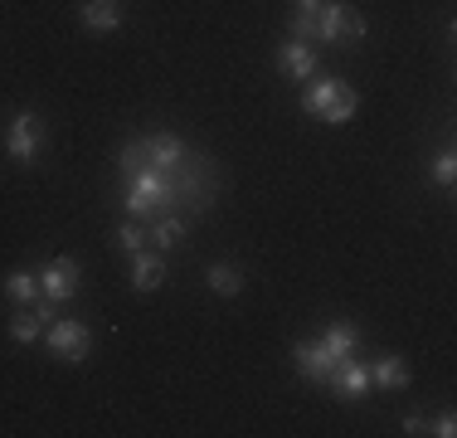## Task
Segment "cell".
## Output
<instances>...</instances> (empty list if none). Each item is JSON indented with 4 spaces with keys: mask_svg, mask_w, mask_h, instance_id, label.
<instances>
[{
    "mask_svg": "<svg viewBox=\"0 0 457 438\" xmlns=\"http://www.w3.org/2000/svg\"><path fill=\"white\" fill-rule=\"evenodd\" d=\"M117 175H122V205L132 219H156L166 210H210L214 190H220V171H214L210 156L190 151L180 166H151L137 151V141H127L117 151Z\"/></svg>",
    "mask_w": 457,
    "mask_h": 438,
    "instance_id": "1",
    "label": "cell"
},
{
    "mask_svg": "<svg viewBox=\"0 0 457 438\" xmlns=\"http://www.w3.org/2000/svg\"><path fill=\"white\" fill-rule=\"evenodd\" d=\"M302 113L317 117V122H326V127H345L355 113H361V93L345 88L341 79L307 83V88H302Z\"/></svg>",
    "mask_w": 457,
    "mask_h": 438,
    "instance_id": "2",
    "label": "cell"
},
{
    "mask_svg": "<svg viewBox=\"0 0 457 438\" xmlns=\"http://www.w3.org/2000/svg\"><path fill=\"white\" fill-rule=\"evenodd\" d=\"M39 147H45V117H39L35 107H20L5 127V156L15 161V166H35Z\"/></svg>",
    "mask_w": 457,
    "mask_h": 438,
    "instance_id": "3",
    "label": "cell"
},
{
    "mask_svg": "<svg viewBox=\"0 0 457 438\" xmlns=\"http://www.w3.org/2000/svg\"><path fill=\"white\" fill-rule=\"evenodd\" d=\"M312 39H326V44H361V39H365V15L345 10L341 0H326L317 15H312Z\"/></svg>",
    "mask_w": 457,
    "mask_h": 438,
    "instance_id": "4",
    "label": "cell"
},
{
    "mask_svg": "<svg viewBox=\"0 0 457 438\" xmlns=\"http://www.w3.org/2000/svg\"><path fill=\"white\" fill-rule=\"evenodd\" d=\"M45 350L63 366H83L93 356V332L83 322H49L45 326Z\"/></svg>",
    "mask_w": 457,
    "mask_h": 438,
    "instance_id": "5",
    "label": "cell"
},
{
    "mask_svg": "<svg viewBox=\"0 0 457 438\" xmlns=\"http://www.w3.org/2000/svg\"><path fill=\"white\" fill-rule=\"evenodd\" d=\"M83 288V268H79V258H69V254H59V258H49L45 268H39V292L59 307V302H69L73 292Z\"/></svg>",
    "mask_w": 457,
    "mask_h": 438,
    "instance_id": "6",
    "label": "cell"
},
{
    "mask_svg": "<svg viewBox=\"0 0 457 438\" xmlns=\"http://www.w3.org/2000/svg\"><path fill=\"white\" fill-rule=\"evenodd\" d=\"M326 385H331L336 400H345V404H355V400H365L370 394V370H365V360H341V366L326 375Z\"/></svg>",
    "mask_w": 457,
    "mask_h": 438,
    "instance_id": "7",
    "label": "cell"
},
{
    "mask_svg": "<svg viewBox=\"0 0 457 438\" xmlns=\"http://www.w3.org/2000/svg\"><path fill=\"white\" fill-rule=\"evenodd\" d=\"M278 69L292 73L297 83H312V73L321 69V59H317V49H312L307 39H287V44L278 49Z\"/></svg>",
    "mask_w": 457,
    "mask_h": 438,
    "instance_id": "8",
    "label": "cell"
},
{
    "mask_svg": "<svg viewBox=\"0 0 457 438\" xmlns=\"http://www.w3.org/2000/svg\"><path fill=\"white\" fill-rule=\"evenodd\" d=\"M79 20H83V29H93V35H107V29H122L127 5L122 0H83Z\"/></svg>",
    "mask_w": 457,
    "mask_h": 438,
    "instance_id": "9",
    "label": "cell"
},
{
    "mask_svg": "<svg viewBox=\"0 0 457 438\" xmlns=\"http://www.w3.org/2000/svg\"><path fill=\"white\" fill-rule=\"evenodd\" d=\"M370 370V390H409V360L404 356H395V350H389V356H379L375 366H365Z\"/></svg>",
    "mask_w": 457,
    "mask_h": 438,
    "instance_id": "10",
    "label": "cell"
},
{
    "mask_svg": "<svg viewBox=\"0 0 457 438\" xmlns=\"http://www.w3.org/2000/svg\"><path fill=\"white\" fill-rule=\"evenodd\" d=\"M161 282H166V258L146 244L141 254H132V292H156Z\"/></svg>",
    "mask_w": 457,
    "mask_h": 438,
    "instance_id": "11",
    "label": "cell"
},
{
    "mask_svg": "<svg viewBox=\"0 0 457 438\" xmlns=\"http://www.w3.org/2000/svg\"><path fill=\"white\" fill-rule=\"evenodd\" d=\"M146 234H151V248H156V254H166V248H176L180 239H185V215H176V210L156 215Z\"/></svg>",
    "mask_w": 457,
    "mask_h": 438,
    "instance_id": "12",
    "label": "cell"
},
{
    "mask_svg": "<svg viewBox=\"0 0 457 438\" xmlns=\"http://www.w3.org/2000/svg\"><path fill=\"white\" fill-rule=\"evenodd\" d=\"M5 298L15 307H35L39 298H45V292H39V273H29V268L5 273Z\"/></svg>",
    "mask_w": 457,
    "mask_h": 438,
    "instance_id": "13",
    "label": "cell"
},
{
    "mask_svg": "<svg viewBox=\"0 0 457 438\" xmlns=\"http://www.w3.org/2000/svg\"><path fill=\"white\" fill-rule=\"evenodd\" d=\"M204 282H210V292H220V298H238V292H244V273L224 258L204 268Z\"/></svg>",
    "mask_w": 457,
    "mask_h": 438,
    "instance_id": "14",
    "label": "cell"
},
{
    "mask_svg": "<svg viewBox=\"0 0 457 438\" xmlns=\"http://www.w3.org/2000/svg\"><path fill=\"white\" fill-rule=\"evenodd\" d=\"M39 332H45V316H39L35 307H20V312L10 316V341L29 346V341H39Z\"/></svg>",
    "mask_w": 457,
    "mask_h": 438,
    "instance_id": "15",
    "label": "cell"
},
{
    "mask_svg": "<svg viewBox=\"0 0 457 438\" xmlns=\"http://www.w3.org/2000/svg\"><path fill=\"white\" fill-rule=\"evenodd\" d=\"M112 244L122 248V254H141V248L151 244V234L137 224V219H127V224H117V229H112Z\"/></svg>",
    "mask_w": 457,
    "mask_h": 438,
    "instance_id": "16",
    "label": "cell"
},
{
    "mask_svg": "<svg viewBox=\"0 0 457 438\" xmlns=\"http://www.w3.org/2000/svg\"><path fill=\"white\" fill-rule=\"evenodd\" d=\"M453 181H457V151L443 147L438 156H433V185H443V190H448Z\"/></svg>",
    "mask_w": 457,
    "mask_h": 438,
    "instance_id": "17",
    "label": "cell"
},
{
    "mask_svg": "<svg viewBox=\"0 0 457 438\" xmlns=\"http://www.w3.org/2000/svg\"><path fill=\"white\" fill-rule=\"evenodd\" d=\"M428 434H438V438H457V419H453V414H438V419L428 424Z\"/></svg>",
    "mask_w": 457,
    "mask_h": 438,
    "instance_id": "18",
    "label": "cell"
},
{
    "mask_svg": "<svg viewBox=\"0 0 457 438\" xmlns=\"http://www.w3.org/2000/svg\"><path fill=\"white\" fill-rule=\"evenodd\" d=\"M404 434H409V438H419V434H428V419H423V414H419V409H413V414H404Z\"/></svg>",
    "mask_w": 457,
    "mask_h": 438,
    "instance_id": "19",
    "label": "cell"
},
{
    "mask_svg": "<svg viewBox=\"0 0 457 438\" xmlns=\"http://www.w3.org/2000/svg\"><path fill=\"white\" fill-rule=\"evenodd\" d=\"M321 5H326V0H297V10H302V15H317Z\"/></svg>",
    "mask_w": 457,
    "mask_h": 438,
    "instance_id": "20",
    "label": "cell"
}]
</instances>
